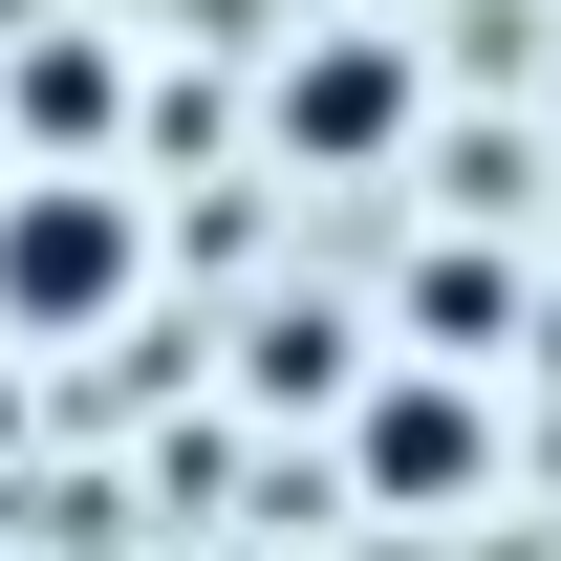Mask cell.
<instances>
[{
    "label": "cell",
    "mask_w": 561,
    "mask_h": 561,
    "mask_svg": "<svg viewBox=\"0 0 561 561\" xmlns=\"http://www.w3.org/2000/svg\"><path fill=\"white\" fill-rule=\"evenodd\" d=\"M130 302H151L130 173H0V346H108Z\"/></svg>",
    "instance_id": "obj_1"
},
{
    "label": "cell",
    "mask_w": 561,
    "mask_h": 561,
    "mask_svg": "<svg viewBox=\"0 0 561 561\" xmlns=\"http://www.w3.org/2000/svg\"><path fill=\"white\" fill-rule=\"evenodd\" d=\"M411 130H432V66L389 44V22H302V44L260 66V151L280 173H389Z\"/></svg>",
    "instance_id": "obj_2"
},
{
    "label": "cell",
    "mask_w": 561,
    "mask_h": 561,
    "mask_svg": "<svg viewBox=\"0 0 561 561\" xmlns=\"http://www.w3.org/2000/svg\"><path fill=\"white\" fill-rule=\"evenodd\" d=\"M346 476L389 496V518H432V496H476V476H496V389H476V367H389V389L346 411Z\"/></svg>",
    "instance_id": "obj_3"
},
{
    "label": "cell",
    "mask_w": 561,
    "mask_h": 561,
    "mask_svg": "<svg viewBox=\"0 0 561 561\" xmlns=\"http://www.w3.org/2000/svg\"><path fill=\"white\" fill-rule=\"evenodd\" d=\"M0 108H22V173H108V130H130V44H108V22H44Z\"/></svg>",
    "instance_id": "obj_4"
},
{
    "label": "cell",
    "mask_w": 561,
    "mask_h": 561,
    "mask_svg": "<svg viewBox=\"0 0 561 561\" xmlns=\"http://www.w3.org/2000/svg\"><path fill=\"white\" fill-rule=\"evenodd\" d=\"M496 324H518V260H496V238H454V260L411 280V346H432V367H476Z\"/></svg>",
    "instance_id": "obj_5"
}]
</instances>
